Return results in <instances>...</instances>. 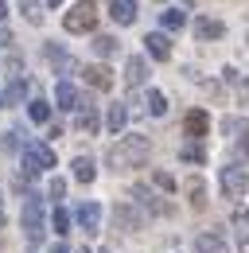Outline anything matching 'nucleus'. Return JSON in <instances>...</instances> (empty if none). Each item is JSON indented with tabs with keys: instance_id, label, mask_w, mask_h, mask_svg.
I'll list each match as a JSON object with an SVG mask.
<instances>
[{
	"instance_id": "nucleus-36",
	"label": "nucleus",
	"mask_w": 249,
	"mask_h": 253,
	"mask_svg": "<svg viewBox=\"0 0 249 253\" xmlns=\"http://www.w3.org/2000/svg\"><path fill=\"white\" fill-rule=\"evenodd\" d=\"M51 253H70V250H66V246H55V250H51Z\"/></svg>"
},
{
	"instance_id": "nucleus-23",
	"label": "nucleus",
	"mask_w": 249,
	"mask_h": 253,
	"mask_svg": "<svg viewBox=\"0 0 249 253\" xmlns=\"http://www.w3.org/2000/svg\"><path fill=\"white\" fill-rule=\"evenodd\" d=\"M93 51H97L101 59H109V55L117 51V39H113V35H93Z\"/></svg>"
},
{
	"instance_id": "nucleus-27",
	"label": "nucleus",
	"mask_w": 249,
	"mask_h": 253,
	"mask_svg": "<svg viewBox=\"0 0 249 253\" xmlns=\"http://www.w3.org/2000/svg\"><path fill=\"white\" fill-rule=\"evenodd\" d=\"M51 226H55V234H70V211L55 207V214H51Z\"/></svg>"
},
{
	"instance_id": "nucleus-9",
	"label": "nucleus",
	"mask_w": 249,
	"mask_h": 253,
	"mask_svg": "<svg viewBox=\"0 0 249 253\" xmlns=\"http://www.w3.org/2000/svg\"><path fill=\"white\" fill-rule=\"evenodd\" d=\"M113 222H117L121 230H140V226H144V218L136 214V207H128V203H121V207L113 211Z\"/></svg>"
},
{
	"instance_id": "nucleus-33",
	"label": "nucleus",
	"mask_w": 249,
	"mask_h": 253,
	"mask_svg": "<svg viewBox=\"0 0 249 253\" xmlns=\"http://www.w3.org/2000/svg\"><path fill=\"white\" fill-rule=\"evenodd\" d=\"M4 148H20V132H8L4 136Z\"/></svg>"
},
{
	"instance_id": "nucleus-3",
	"label": "nucleus",
	"mask_w": 249,
	"mask_h": 253,
	"mask_svg": "<svg viewBox=\"0 0 249 253\" xmlns=\"http://www.w3.org/2000/svg\"><path fill=\"white\" fill-rule=\"evenodd\" d=\"M218 187H222L226 199H242L246 187H249V171L242 168V164H226V168H222V175H218Z\"/></svg>"
},
{
	"instance_id": "nucleus-26",
	"label": "nucleus",
	"mask_w": 249,
	"mask_h": 253,
	"mask_svg": "<svg viewBox=\"0 0 249 253\" xmlns=\"http://www.w3.org/2000/svg\"><path fill=\"white\" fill-rule=\"evenodd\" d=\"M179 156H183L187 164H203V160H207V148H203V144H183Z\"/></svg>"
},
{
	"instance_id": "nucleus-24",
	"label": "nucleus",
	"mask_w": 249,
	"mask_h": 253,
	"mask_svg": "<svg viewBox=\"0 0 249 253\" xmlns=\"http://www.w3.org/2000/svg\"><path fill=\"white\" fill-rule=\"evenodd\" d=\"M148 113H152V117H164V113H167V97L160 94V90H148Z\"/></svg>"
},
{
	"instance_id": "nucleus-13",
	"label": "nucleus",
	"mask_w": 249,
	"mask_h": 253,
	"mask_svg": "<svg viewBox=\"0 0 249 253\" xmlns=\"http://www.w3.org/2000/svg\"><path fill=\"white\" fill-rule=\"evenodd\" d=\"M109 16H113L117 24H132V20H136V0H113V4H109Z\"/></svg>"
},
{
	"instance_id": "nucleus-31",
	"label": "nucleus",
	"mask_w": 249,
	"mask_h": 253,
	"mask_svg": "<svg viewBox=\"0 0 249 253\" xmlns=\"http://www.w3.org/2000/svg\"><path fill=\"white\" fill-rule=\"evenodd\" d=\"M242 132H246V136H238V156H246V160H249V125L242 128Z\"/></svg>"
},
{
	"instance_id": "nucleus-2",
	"label": "nucleus",
	"mask_w": 249,
	"mask_h": 253,
	"mask_svg": "<svg viewBox=\"0 0 249 253\" xmlns=\"http://www.w3.org/2000/svg\"><path fill=\"white\" fill-rule=\"evenodd\" d=\"M93 24H97V8H93V0H78V4L66 12V20H62V28L74 32V35L93 32Z\"/></svg>"
},
{
	"instance_id": "nucleus-10",
	"label": "nucleus",
	"mask_w": 249,
	"mask_h": 253,
	"mask_svg": "<svg viewBox=\"0 0 249 253\" xmlns=\"http://www.w3.org/2000/svg\"><path fill=\"white\" fill-rule=\"evenodd\" d=\"M55 101H59V109H66V113L82 105V97H78V90H74L70 82H59V86H55Z\"/></svg>"
},
{
	"instance_id": "nucleus-15",
	"label": "nucleus",
	"mask_w": 249,
	"mask_h": 253,
	"mask_svg": "<svg viewBox=\"0 0 249 253\" xmlns=\"http://www.w3.org/2000/svg\"><path fill=\"white\" fill-rule=\"evenodd\" d=\"M183 24H187L183 8H167V12H160V28H164V32H179Z\"/></svg>"
},
{
	"instance_id": "nucleus-38",
	"label": "nucleus",
	"mask_w": 249,
	"mask_h": 253,
	"mask_svg": "<svg viewBox=\"0 0 249 253\" xmlns=\"http://www.w3.org/2000/svg\"><path fill=\"white\" fill-rule=\"evenodd\" d=\"M78 253H90V250H86V246H82V250H78Z\"/></svg>"
},
{
	"instance_id": "nucleus-35",
	"label": "nucleus",
	"mask_w": 249,
	"mask_h": 253,
	"mask_svg": "<svg viewBox=\"0 0 249 253\" xmlns=\"http://www.w3.org/2000/svg\"><path fill=\"white\" fill-rule=\"evenodd\" d=\"M4 16H8V4H4V0H0V20H4Z\"/></svg>"
},
{
	"instance_id": "nucleus-28",
	"label": "nucleus",
	"mask_w": 249,
	"mask_h": 253,
	"mask_svg": "<svg viewBox=\"0 0 249 253\" xmlns=\"http://www.w3.org/2000/svg\"><path fill=\"white\" fill-rule=\"evenodd\" d=\"M24 94H28V82H24V78H16V82L8 86V94H4V105H16Z\"/></svg>"
},
{
	"instance_id": "nucleus-39",
	"label": "nucleus",
	"mask_w": 249,
	"mask_h": 253,
	"mask_svg": "<svg viewBox=\"0 0 249 253\" xmlns=\"http://www.w3.org/2000/svg\"><path fill=\"white\" fill-rule=\"evenodd\" d=\"M0 226H4V214H0Z\"/></svg>"
},
{
	"instance_id": "nucleus-5",
	"label": "nucleus",
	"mask_w": 249,
	"mask_h": 253,
	"mask_svg": "<svg viewBox=\"0 0 249 253\" xmlns=\"http://www.w3.org/2000/svg\"><path fill=\"white\" fill-rule=\"evenodd\" d=\"M24 168H28L31 175H39V171L55 168V152L47 144H24Z\"/></svg>"
},
{
	"instance_id": "nucleus-11",
	"label": "nucleus",
	"mask_w": 249,
	"mask_h": 253,
	"mask_svg": "<svg viewBox=\"0 0 249 253\" xmlns=\"http://www.w3.org/2000/svg\"><path fill=\"white\" fill-rule=\"evenodd\" d=\"M144 78H148V63H144L140 55H132V59L124 63V82H128V86H140Z\"/></svg>"
},
{
	"instance_id": "nucleus-18",
	"label": "nucleus",
	"mask_w": 249,
	"mask_h": 253,
	"mask_svg": "<svg viewBox=\"0 0 249 253\" xmlns=\"http://www.w3.org/2000/svg\"><path fill=\"white\" fill-rule=\"evenodd\" d=\"M70 168H74V179H78V183H93V175H97V168H93L90 156H78Z\"/></svg>"
},
{
	"instance_id": "nucleus-25",
	"label": "nucleus",
	"mask_w": 249,
	"mask_h": 253,
	"mask_svg": "<svg viewBox=\"0 0 249 253\" xmlns=\"http://www.w3.org/2000/svg\"><path fill=\"white\" fill-rule=\"evenodd\" d=\"M47 59L59 66V70H74V59H70L66 51H59V47H47Z\"/></svg>"
},
{
	"instance_id": "nucleus-30",
	"label": "nucleus",
	"mask_w": 249,
	"mask_h": 253,
	"mask_svg": "<svg viewBox=\"0 0 249 253\" xmlns=\"http://www.w3.org/2000/svg\"><path fill=\"white\" fill-rule=\"evenodd\" d=\"M152 179H156V187H160V191H171V187H175V179H171L167 171H156Z\"/></svg>"
},
{
	"instance_id": "nucleus-20",
	"label": "nucleus",
	"mask_w": 249,
	"mask_h": 253,
	"mask_svg": "<svg viewBox=\"0 0 249 253\" xmlns=\"http://www.w3.org/2000/svg\"><path fill=\"white\" fill-rule=\"evenodd\" d=\"M187 195H191L195 211H203V207H207V187H203V179H199V175H191V179H187Z\"/></svg>"
},
{
	"instance_id": "nucleus-17",
	"label": "nucleus",
	"mask_w": 249,
	"mask_h": 253,
	"mask_svg": "<svg viewBox=\"0 0 249 253\" xmlns=\"http://www.w3.org/2000/svg\"><path fill=\"white\" fill-rule=\"evenodd\" d=\"M195 253H226V242L218 234H199L195 238Z\"/></svg>"
},
{
	"instance_id": "nucleus-37",
	"label": "nucleus",
	"mask_w": 249,
	"mask_h": 253,
	"mask_svg": "<svg viewBox=\"0 0 249 253\" xmlns=\"http://www.w3.org/2000/svg\"><path fill=\"white\" fill-rule=\"evenodd\" d=\"M47 4H51V8H59V4H62V0H47Z\"/></svg>"
},
{
	"instance_id": "nucleus-29",
	"label": "nucleus",
	"mask_w": 249,
	"mask_h": 253,
	"mask_svg": "<svg viewBox=\"0 0 249 253\" xmlns=\"http://www.w3.org/2000/svg\"><path fill=\"white\" fill-rule=\"evenodd\" d=\"M24 16H28V24H43V8L35 0H24Z\"/></svg>"
},
{
	"instance_id": "nucleus-4",
	"label": "nucleus",
	"mask_w": 249,
	"mask_h": 253,
	"mask_svg": "<svg viewBox=\"0 0 249 253\" xmlns=\"http://www.w3.org/2000/svg\"><path fill=\"white\" fill-rule=\"evenodd\" d=\"M24 234L31 242H43V203H39V195H28V203H24Z\"/></svg>"
},
{
	"instance_id": "nucleus-8",
	"label": "nucleus",
	"mask_w": 249,
	"mask_h": 253,
	"mask_svg": "<svg viewBox=\"0 0 249 253\" xmlns=\"http://www.w3.org/2000/svg\"><path fill=\"white\" fill-rule=\"evenodd\" d=\"M78 226H82L86 234H97V230H101V207H97V203H82V207H78Z\"/></svg>"
},
{
	"instance_id": "nucleus-7",
	"label": "nucleus",
	"mask_w": 249,
	"mask_h": 253,
	"mask_svg": "<svg viewBox=\"0 0 249 253\" xmlns=\"http://www.w3.org/2000/svg\"><path fill=\"white\" fill-rule=\"evenodd\" d=\"M195 35H199V39H222V35H226V24L214 20V16H195Z\"/></svg>"
},
{
	"instance_id": "nucleus-6",
	"label": "nucleus",
	"mask_w": 249,
	"mask_h": 253,
	"mask_svg": "<svg viewBox=\"0 0 249 253\" xmlns=\"http://www.w3.org/2000/svg\"><path fill=\"white\" fill-rule=\"evenodd\" d=\"M132 203H140V207H148L152 214H171V207H167L164 199H156V195H152L148 187H140V183L132 187Z\"/></svg>"
},
{
	"instance_id": "nucleus-22",
	"label": "nucleus",
	"mask_w": 249,
	"mask_h": 253,
	"mask_svg": "<svg viewBox=\"0 0 249 253\" xmlns=\"http://www.w3.org/2000/svg\"><path fill=\"white\" fill-rule=\"evenodd\" d=\"M28 113H31V121H35V125H47V121H51V105H47L43 97H31Z\"/></svg>"
},
{
	"instance_id": "nucleus-21",
	"label": "nucleus",
	"mask_w": 249,
	"mask_h": 253,
	"mask_svg": "<svg viewBox=\"0 0 249 253\" xmlns=\"http://www.w3.org/2000/svg\"><path fill=\"white\" fill-rule=\"evenodd\" d=\"M105 121H109V132H121L124 121H128V109H124L121 101H113V105H109V117H105Z\"/></svg>"
},
{
	"instance_id": "nucleus-19",
	"label": "nucleus",
	"mask_w": 249,
	"mask_h": 253,
	"mask_svg": "<svg viewBox=\"0 0 249 253\" xmlns=\"http://www.w3.org/2000/svg\"><path fill=\"white\" fill-rule=\"evenodd\" d=\"M207 128H210V117H207L203 109H191V113H187V132H191V136H203Z\"/></svg>"
},
{
	"instance_id": "nucleus-14",
	"label": "nucleus",
	"mask_w": 249,
	"mask_h": 253,
	"mask_svg": "<svg viewBox=\"0 0 249 253\" xmlns=\"http://www.w3.org/2000/svg\"><path fill=\"white\" fill-rule=\"evenodd\" d=\"M144 43H148V55H152V59H167V55H171V39L164 32H152Z\"/></svg>"
},
{
	"instance_id": "nucleus-16",
	"label": "nucleus",
	"mask_w": 249,
	"mask_h": 253,
	"mask_svg": "<svg viewBox=\"0 0 249 253\" xmlns=\"http://www.w3.org/2000/svg\"><path fill=\"white\" fill-rule=\"evenodd\" d=\"M78 128L82 132H97V113H93L90 97H82V105H78Z\"/></svg>"
},
{
	"instance_id": "nucleus-12",
	"label": "nucleus",
	"mask_w": 249,
	"mask_h": 253,
	"mask_svg": "<svg viewBox=\"0 0 249 253\" xmlns=\"http://www.w3.org/2000/svg\"><path fill=\"white\" fill-rule=\"evenodd\" d=\"M82 74H86V82H90V86H97V90H109V86H113V70H109V66H86V70H82Z\"/></svg>"
},
{
	"instance_id": "nucleus-32",
	"label": "nucleus",
	"mask_w": 249,
	"mask_h": 253,
	"mask_svg": "<svg viewBox=\"0 0 249 253\" xmlns=\"http://www.w3.org/2000/svg\"><path fill=\"white\" fill-rule=\"evenodd\" d=\"M66 195V179H51V199H62Z\"/></svg>"
},
{
	"instance_id": "nucleus-34",
	"label": "nucleus",
	"mask_w": 249,
	"mask_h": 253,
	"mask_svg": "<svg viewBox=\"0 0 249 253\" xmlns=\"http://www.w3.org/2000/svg\"><path fill=\"white\" fill-rule=\"evenodd\" d=\"M242 253H249V234H246V238H242Z\"/></svg>"
},
{
	"instance_id": "nucleus-1",
	"label": "nucleus",
	"mask_w": 249,
	"mask_h": 253,
	"mask_svg": "<svg viewBox=\"0 0 249 253\" xmlns=\"http://www.w3.org/2000/svg\"><path fill=\"white\" fill-rule=\"evenodd\" d=\"M148 152H152V144H148V136H140V132H132V136H121L113 148H109V168L113 171H124V168H144L148 164Z\"/></svg>"
}]
</instances>
